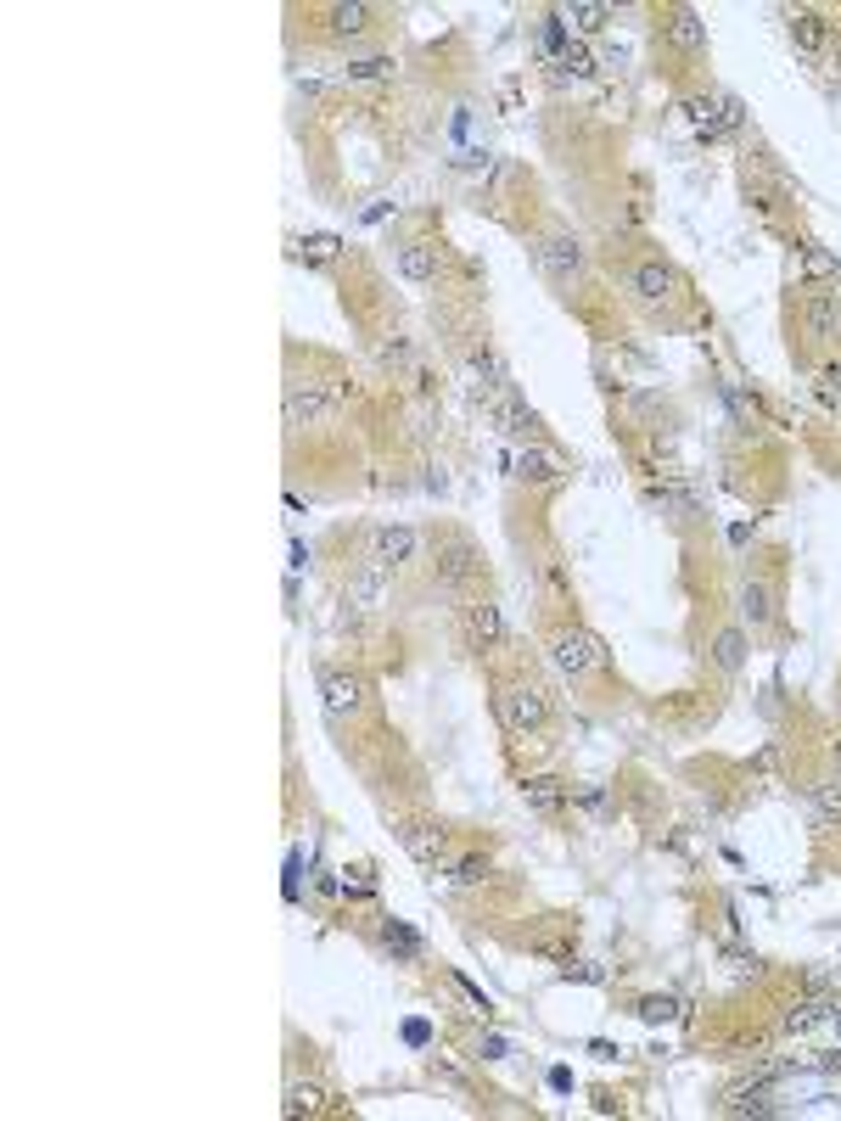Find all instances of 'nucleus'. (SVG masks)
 <instances>
[{
    "instance_id": "f257e3e1",
    "label": "nucleus",
    "mask_w": 841,
    "mask_h": 1121,
    "mask_svg": "<svg viewBox=\"0 0 841 1121\" xmlns=\"http://www.w3.org/2000/svg\"><path fill=\"white\" fill-rule=\"evenodd\" d=\"M494 712H499V724H505V729L533 735V729L550 724V696H544L539 684H505V690L494 696Z\"/></svg>"
},
{
    "instance_id": "f03ea898",
    "label": "nucleus",
    "mask_w": 841,
    "mask_h": 1121,
    "mask_svg": "<svg viewBox=\"0 0 841 1121\" xmlns=\"http://www.w3.org/2000/svg\"><path fill=\"white\" fill-rule=\"evenodd\" d=\"M550 662H556V673H567V679H589V673L606 667V645H600L589 628H561V634L550 639Z\"/></svg>"
},
{
    "instance_id": "7ed1b4c3",
    "label": "nucleus",
    "mask_w": 841,
    "mask_h": 1121,
    "mask_svg": "<svg viewBox=\"0 0 841 1121\" xmlns=\"http://www.w3.org/2000/svg\"><path fill=\"white\" fill-rule=\"evenodd\" d=\"M337 410V393L320 382H292L286 387V426H326Z\"/></svg>"
},
{
    "instance_id": "20e7f679",
    "label": "nucleus",
    "mask_w": 841,
    "mask_h": 1121,
    "mask_svg": "<svg viewBox=\"0 0 841 1121\" xmlns=\"http://www.w3.org/2000/svg\"><path fill=\"white\" fill-rule=\"evenodd\" d=\"M320 696H326L331 718H354V712L365 707V679H359V673H343V667H326V673H320Z\"/></svg>"
},
{
    "instance_id": "39448f33",
    "label": "nucleus",
    "mask_w": 841,
    "mask_h": 1121,
    "mask_svg": "<svg viewBox=\"0 0 841 1121\" xmlns=\"http://www.w3.org/2000/svg\"><path fill=\"white\" fill-rule=\"evenodd\" d=\"M628 292H634L640 303H668L673 292H679V270L662 264V258H645V264L628 270Z\"/></svg>"
},
{
    "instance_id": "423d86ee",
    "label": "nucleus",
    "mask_w": 841,
    "mask_h": 1121,
    "mask_svg": "<svg viewBox=\"0 0 841 1121\" xmlns=\"http://www.w3.org/2000/svg\"><path fill=\"white\" fill-rule=\"evenodd\" d=\"M539 270L550 275V281H578V275H584V242H578V236H550V242L539 247Z\"/></svg>"
},
{
    "instance_id": "0eeeda50",
    "label": "nucleus",
    "mask_w": 841,
    "mask_h": 1121,
    "mask_svg": "<svg viewBox=\"0 0 841 1121\" xmlns=\"http://www.w3.org/2000/svg\"><path fill=\"white\" fill-rule=\"evenodd\" d=\"M410 555H415V533H410V527H393V522H387V527H376V533H371V567L376 572L404 567Z\"/></svg>"
},
{
    "instance_id": "6e6552de",
    "label": "nucleus",
    "mask_w": 841,
    "mask_h": 1121,
    "mask_svg": "<svg viewBox=\"0 0 841 1121\" xmlns=\"http://www.w3.org/2000/svg\"><path fill=\"white\" fill-rule=\"evenodd\" d=\"M802 326H808L813 342H830L841 331V292H808L802 303Z\"/></svg>"
},
{
    "instance_id": "1a4fd4ad",
    "label": "nucleus",
    "mask_w": 841,
    "mask_h": 1121,
    "mask_svg": "<svg viewBox=\"0 0 841 1121\" xmlns=\"http://www.w3.org/2000/svg\"><path fill=\"white\" fill-rule=\"evenodd\" d=\"M466 634L477 651H505V617H499V606H488V600L466 606Z\"/></svg>"
},
{
    "instance_id": "9d476101",
    "label": "nucleus",
    "mask_w": 841,
    "mask_h": 1121,
    "mask_svg": "<svg viewBox=\"0 0 841 1121\" xmlns=\"http://www.w3.org/2000/svg\"><path fill=\"white\" fill-rule=\"evenodd\" d=\"M488 415H494V426L499 432H511V438H533V410L522 404L516 393H499V398H488Z\"/></svg>"
},
{
    "instance_id": "9b49d317",
    "label": "nucleus",
    "mask_w": 841,
    "mask_h": 1121,
    "mask_svg": "<svg viewBox=\"0 0 841 1121\" xmlns=\"http://www.w3.org/2000/svg\"><path fill=\"white\" fill-rule=\"evenodd\" d=\"M471 572H477V550H471V539H443L438 544V578L443 583H466Z\"/></svg>"
},
{
    "instance_id": "f8f14e48",
    "label": "nucleus",
    "mask_w": 841,
    "mask_h": 1121,
    "mask_svg": "<svg viewBox=\"0 0 841 1121\" xmlns=\"http://www.w3.org/2000/svg\"><path fill=\"white\" fill-rule=\"evenodd\" d=\"M438 270H443V258H438V247H427V242H404L399 247V275L404 281H438Z\"/></svg>"
},
{
    "instance_id": "ddd939ff",
    "label": "nucleus",
    "mask_w": 841,
    "mask_h": 1121,
    "mask_svg": "<svg viewBox=\"0 0 841 1121\" xmlns=\"http://www.w3.org/2000/svg\"><path fill=\"white\" fill-rule=\"evenodd\" d=\"M399 841H404V852H410V858H421V864H438V858H443V847H449L438 824H404V830H399Z\"/></svg>"
},
{
    "instance_id": "4468645a",
    "label": "nucleus",
    "mask_w": 841,
    "mask_h": 1121,
    "mask_svg": "<svg viewBox=\"0 0 841 1121\" xmlns=\"http://www.w3.org/2000/svg\"><path fill=\"white\" fill-rule=\"evenodd\" d=\"M668 40L679 45V51H701V45H707V23H701L690 6H673V12H668Z\"/></svg>"
},
{
    "instance_id": "2eb2a0df",
    "label": "nucleus",
    "mask_w": 841,
    "mask_h": 1121,
    "mask_svg": "<svg viewBox=\"0 0 841 1121\" xmlns=\"http://www.w3.org/2000/svg\"><path fill=\"white\" fill-rule=\"evenodd\" d=\"M556 17H561V29H578V34H600V29H606V17H612V12H606V6H589V0H572V6H561Z\"/></svg>"
},
{
    "instance_id": "dca6fc26",
    "label": "nucleus",
    "mask_w": 841,
    "mask_h": 1121,
    "mask_svg": "<svg viewBox=\"0 0 841 1121\" xmlns=\"http://www.w3.org/2000/svg\"><path fill=\"white\" fill-rule=\"evenodd\" d=\"M522 796H528V808H533V813H561L572 791H567L561 780H528V785H522Z\"/></svg>"
},
{
    "instance_id": "f3484780",
    "label": "nucleus",
    "mask_w": 841,
    "mask_h": 1121,
    "mask_svg": "<svg viewBox=\"0 0 841 1121\" xmlns=\"http://www.w3.org/2000/svg\"><path fill=\"white\" fill-rule=\"evenodd\" d=\"M331 34H343V40H354V34L371 29V6H359V0H348V6H331Z\"/></svg>"
},
{
    "instance_id": "a211bd4d",
    "label": "nucleus",
    "mask_w": 841,
    "mask_h": 1121,
    "mask_svg": "<svg viewBox=\"0 0 841 1121\" xmlns=\"http://www.w3.org/2000/svg\"><path fill=\"white\" fill-rule=\"evenodd\" d=\"M741 617H746L752 628L774 623V595L763 589V583H746V589H741Z\"/></svg>"
},
{
    "instance_id": "6ab92c4d",
    "label": "nucleus",
    "mask_w": 841,
    "mask_h": 1121,
    "mask_svg": "<svg viewBox=\"0 0 841 1121\" xmlns=\"http://www.w3.org/2000/svg\"><path fill=\"white\" fill-rule=\"evenodd\" d=\"M819 1021H830V1004H825V998H802V1004L785 1009V1032H813Z\"/></svg>"
},
{
    "instance_id": "aec40b11",
    "label": "nucleus",
    "mask_w": 841,
    "mask_h": 1121,
    "mask_svg": "<svg viewBox=\"0 0 841 1121\" xmlns=\"http://www.w3.org/2000/svg\"><path fill=\"white\" fill-rule=\"evenodd\" d=\"M713 662L724 667V673H735V667L746 662V639H741V628H724V634L713 639Z\"/></svg>"
},
{
    "instance_id": "412c9836",
    "label": "nucleus",
    "mask_w": 841,
    "mask_h": 1121,
    "mask_svg": "<svg viewBox=\"0 0 841 1121\" xmlns=\"http://www.w3.org/2000/svg\"><path fill=\"white\" fill-rule=\"evenodd\" d=\"M382 948H387V953H399V959H421V937H415L410 925H399V920H387V925H382Z\"/></svg>"
},
{
    "instance_id": "4be33fe9",
    "label": "nucleus",
    "mask_w": 841,
    "mask_h": 1121,
    "mask_svg": "<svg viewBox=\"0 0 841 1121\" xmlns=\"http://www.w3.org/2000/svg\"><path fill=\"white\" fill-rule=\"evenodd\" d=\"M320 1105H326V1093L314 1088V1082H292L286 1088V1116H314Z\"/></svg>"
},
{
    "instance_id": "5701e85b",
    "label": "nucleus",
    "mask_w": 841,
    "mask_h": 1121,
    "mask_svg": "<svg viewBox=\"0 0 841 1121\" xmlns=\"http://www.w3.org/2000/svg\"><path fill=\"white\" fill-rule=\"evenodd\" d=\"M516 477H533V483H556V460L539 455V449H522V455H516Z\"/></svg>"
},
{
    "instance_id": "b1692460",
    "label": "nucleus",
    "mask_w": 841,
    "mask_h": 1121,
    "mask_svg": "<svg viewBox=\"0 0 841 1121\" xmlns=\"http://www.w3.org/2000/svg\"><path fill=\"white\" fill-rule=\"evenodd\" d=\"M791 34H797L802 51H813V45L825 40V17H819V12H797V17H791Z\"/></svg>"
},
{
    "instance_id": "393cba45",
    "label": "nucleus",
    "mask_w": 841,
    "mask_h": 1121,
    "mask_svg": "<svg viewBox=\"0 0 841 1121\" xmlns=\"http://www.w3.org/2000/svg\"><path fill=\"white\" fill-rule=\"evenodd\" d=\"M651 499L662 505V511H673L679 522H690V516H696V499H690L685 488H651Z\"/></svg>"
},
{
    "instance_id": "a878e982",
    "label": "nucleus",
    "mask_w": 841,
    "mask_h": 1121,
    "mask_svg": "<svg viewBox=\"0 0 841 1121\" xmlns=\"http://www.w3.org/2000/svg\"><path fill=\"white\" fill-rule=\"evenodd\" d=\"M483 875H488V858H477V852H466V858L449 864V880H455V886H477Z\"/></svg>"
},
{
    "instance_id": "bb28decb",
    "label": "nucleus",
    "mask_w": 841,
    "mask_h": 1121,
    "mask_svg": "<svg viewBox=\"0 0 841 1121\" xmlns=\"http://www.w3.org/2000/svg\"><path fill=\"white\" fill-rule=\"evenodd\" d=\"M813 819H819V830L841 819V785H825V791H819V802H813Z\"/></svg>"
},
{
    "instance_id": "cd10ccee",
    "label": "nucleus",
    "mask_w": 841,
    "mask_h": 1121,
    "mask_svg": "<svg viewBox=\"0 0 841 1121\" xmlns=\"http://www.w3.org/2000/svg\"><path fill=\"white\" fill-rule=\"evenodd\" d=\"M376 359H382V365H410V342H404V337L382 342V348H376Z\"/></svg>"
},
{
    "instance_id": "c85d7f7f",
    "label": "nucleus",
    "mask_w": 841,
    "mask_h": 1121,
    "mask_svg": "<svg viewBox=\"0 0 841 1121\" xmlns=\"http://www.w3.org/2000/svg\"><path fill=\"white\" fill-rule=\"evenodd\" d=\"M376 589H382V578H376V572H365V578L348 583V600H359V606H365V600H376Z\"/></svg>"
},
{
    "instance_id": "c756f323",
    "label": "nucleus",
    "mask_w": 841,
    "mask_h": 1121,
    "mask_svg": "<svg viewBox=\"0 0 841 1121\" xmlns=\"http://www.w3.org/2000/svg\"><path fill=\"white\" fill-rule=\"evenodd\" d=\"M348 79H387V62L382 57H365V62H354V68H348Z\"/></svg>"
},
{
    "instance_id": "7c9ffc66",
    "label": "nucleus",
    "mask_w": 841,
    "mask_h": 1121,
    "mask_svg": "<svg viewBox=\"0 0 841 1121\" xmlns=\"http://www.w3.org/2000/svg\"><path fill=\"white\" fill-rule=\"evenodd\" d=\"M673 1009H679L673 998H645V1004H640V1015H645V1021H668Z\"/></svg>"
},
{
    "instance_id": "2f4dec72",
    "label": "nucleus",
    "mask_w": 841,
    "mask_h": 1121,
    "mask_svg": "<svg viewBox=\"0 0 841 1121\" xmlns=\"http://www.w3.org/2000/svg\"><path fill=\"white\" fill-rule=\"evenodd\" d=\"M303 253H309V258H331V253H337V236H309Z\"/></svg>"
},
{
    "instance_id": "473e14b6",
    "label": "nucleus",
    "mask_w": 841,
    "mask_h": 1121,
    "mask_svg": "<svg viewBox=\"0 0 841 1121\" xmlns=\"http://www.w3.org/2000/svg\"><path fill=\"white\" fill-rule=\"evenodd\" d=\"M819 393H825V398H841V365H825V376H819Z\"/></svg>"
},
{
    "instance_id": "72a5a7b5",
    "label": "nucleus",
    "mask_w": 841,
    "mask_h": 1121,
    "mask_svg": "<svg viewBox=\"0 0 841 1121\" xmlns=\"http://www.w3.org/2000/svg\"><path fill=\"white\" fill-rule=\"evenodd\" d=\"M808 275H836V258L813 247V253H808Z\"/></svg>"
},
{
    "instance_id": "f704fd0d",
    "label": "nucleus",
    "mask_w": 841,
    "mask_h": 1121,
    "mask_svg": "<svg viewBox=\"0 0 841 1121\" xmlns=\"http://www.w3.org/2000/svg\"><path fill=\"white\" fill-rule=\"evenodd\" d=\"M819 1071H825V1077H836V1082H841V1049H836V1054H825V1060H819Z\"/></svg>"
}]
</instances>
